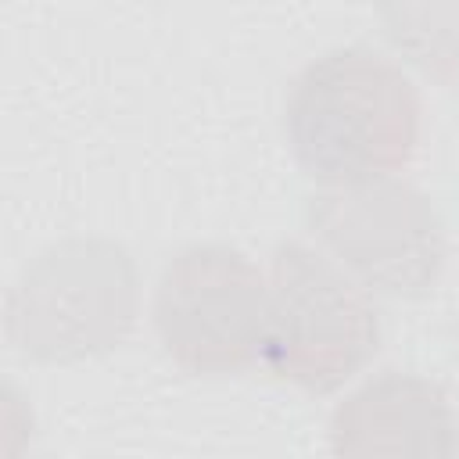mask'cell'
I'll return each instance as SVG.
<instances>
[{
    "mask_svg": "<svg viewBox=\"0 0 459 459\" xmlns=\"http://www.w3.org/2000/svg\"><path fill=\"white\" fill-rule=\"evenodd\" d=\"M269 283L230 244H186L158 273L151 319L161 351L190 377H226L262 355Z\"/></svg>",
    "mask_w": 459,
    "mask_h": 459,
    "instance_id": "5",
    "label": "cell"
},
{
    "mask_svg": "<svg viewBox=\"0 0 459 459\" xmlns=\"http://www.w3.org/2000/svg\"><path fill=\"white\" fill-rule=\"evenodd\" d=\"M337 455H452L455 420L445 391L416 373L384 369L330 412Z\"/></svg>",
    "mask_w": 459,
    "mask_h": 459,
    "instance_id": "6",
    "label": "cell"
},
{
    "mask_svg": "<svg viewBox=\"0 0 459 459\" xmlns=\"http://www.w3.org/2000/svg\"><path fill=\"white\" fill-rule=\"evenodd\" d=\"M416 82L366 43L330 47L287 86L283 133L294 161L319 183L409 165L420 143Z\"/></svg>",
    "mask_w": 459,
    "mask_h": 459,
    "instance_id": "1",
    "label": "cell"
},
{
    "mask_svg": "<svg viewBox=\"0 0 459 459\" xmlns=\"http://www.w3.org/2000/svg\"><path fill=\"white\" fill-rule=\"evenodd\" d=\"M380 348V312L355 276L301 240L269 255V305L262 362L276 380L330 394Z\"/></svg>",
    "mask_w": 459,
    "mask_h": 459,
    "instance_id": "3",
    "label": "cell"
},
{
    "mask_svg": "<svg viewBox=\"0 0 459 459\" xmlns=\"http://www.w3.org/2000/svg\"><path fill=\"white\" fill-rule=\"evenodd\" d=\"M140 308V273L111 237H65L36 251L7 287L4 337L43 366H72L118 348Z\"/></svg>",
    "mask_w": 459,
    "mask_h": 459,
    "instance_id": "2",
    "label": "cell"
},
{
    "mask_svg": "<svg viewBox=\"0 0 459 459\" xmlns=\"http://www.w3.org/2000/svg\"><path fill=\"white\" fill-rule=\"evenodd\" d=\"M305 226L359 283L402 301L427 298L448 258L434 201L387 172L323 183L305 197Z\"/></svg>",
    "mask_w": 459,
    "mask_h": 459,
    "instance_id": "4",
    "label": "cell"
},
{
    "mask_svg": "<svg viewBox=\"0 0 459 459\" xmlns=\"http://www.w3.org/2000/svg\"><path fill=\"white\" fill-rule=\"evenodd\" d=\"M373 11L412 68L459 90V0H373Z\"/></svg>",
    "mask_w": 459,
    "mask_h": 459,
    "instance_id": "7",
    "label": "cell"
}]
</instances>
